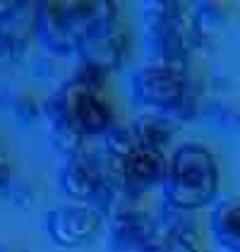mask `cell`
Masks as SVG:
<instances>
[{"instance_id":"obj_1","label":"cell","mask_w":240,"mask_h":252,"mask_svg":"<svg viewBox=\"0 0 240 252\" xmlns=\"http://www.w3.org/2000/svg\"><path fill=\"white\" fill-rule=\"evenodd\" d=\"M116 17L118 5L108 0H43L36 2V36L51 53L72 56L89 34L116 24Z\"/></svg>"},{"instance_id":"obj_2","label":"cell","mask_w":240,"mask_h":252,"mask_svg":"<svg viewBox=\"0 0 240 252\" xmlns=\"http://www.w3.org/2000/svg\"><path fill=\"white\" fill-rule=\"evenodd\" d=\"M219 190V166L214 154L202 144H180L168 161V173L163 180L166 204L192 212L207 207Z\"/></svg>"},{"instance_id":"obj_3","label":"cell","mask_w":240,"mask_h":252,"mask_svg":"<svg viewBox=\"0 0 240 252\" xmlns=\"http://www.w3.org/2000/svg\"><path fill=\"white\" fill-rule=\"evenodd\" d=\"M147 48L156 63L182 65L195 48L204 43L192 5L185 2H149L144 7Z\"/></svg>"},{"instance_id":"obj_4","label":"cell","mask_w":240,"mask_h":252,"mask_svg":"<svg viewBox=\"0 0 240 252\" xmlns=\"http://www.w3.org/2000/svg\"><path fill=\"white\" fill-rule=\"evenodd\" d=\"M103 75L91 72L87 67H80L75 77H70L56 94V103L60 106L62 116L70 120V125L80 135H106L116 123H113V108L101 94Z\"/></svg>"},{"instance_id":"obj_5","label":"cell","mask_w":240,"mask_h":252,"mask_svg":"<svg viewBox=\"0 0 240 252\" xmlns=\"http://www.w3.org/2000/svg\"><path fill=\"white\" fill-rule=\"evenodd\" d=\"M132 92L135 98L154 108L156 113L178 118H190L195 111V94L190 87L187 67L182 65H168L151 60L132 77Z\"/></svg>"},{"instance_id":"obj_6","label":"cell","mask_w":240,"mask_h":252,"mask_svg":"<svg viewBox=\"0 0 240 252\" xmlns=\"http://www.w3.org/2000/svg\"><path fill=\"white\" fill-rule=\"evenodd\" d=\"M103 219L89 204H65L46 214V233L60 248H80L101 231Z\"/></svg>"},{"instance_id":"obj_7","label":"cell","mask_w":240,"mask_h":252,"mask_svg":"<svg viewBox=\"0 0 240 252\" xmlns=\"http://www.w3.org/2000/svg\"><path fill=\"white\" fill-rule=\"evenodd\" d=\"M113 178L120 185V190L127 197H137L140 192L154 188V185H163L166 173H168V161L163 152L156 149H147V147H137L135 152L113 161Z\"/></svg>"},{"instance_id":"obj_8","label":"cell","mask_w":240,"mask_h":252,"mask_svg":"<svg viewBox=\"0 0 240 252\" xmlns=\"http://www.w3.org/2000/svg\"><path fill=\"white\" fill-rule=\"evenodd\" d=\"M127 53V36L120 32L116 24L111 27H103L99 32L89 34L87 39L82 41L77 56L82 60V67L91 70V72H99V75H108V72H116L122 58Z\"/></svg>"},{"instance_id":"obj_9","label":"cell","mask_w":240,"mask_h":252,"mask_svg":"<svg viewBox=\"0 0 240 252\" xmlns=\"http://www.w3.org/2000/svg\"><path fill=\"white\" fill-rule=\"evenodd\" d=\"M31 34H36V2H5L0 12V39L22 53Z\"/></svg>"},{"instance_id":"obj_10","label":"cell","mask_w":240,"mask_h":252,"mask_svg":"<svg viewBox=\"0 0 240 252\" xmlns=\"http://www.w3.org/2000/svg\"><path fill=\"white\" fill-rule=\"evenodd\" d=\"M211 233L221 248L231 252H240V199L231 197L216 204L211 212Z\"/></svg>"},{"instance_id":"obj_11","label":"cell","mask_w":240,"mask_h":252,"mask_svg":"<svg viewBox=\"0 0 240 252\" xmlns=\"http://www.w3.org/2000/svg\"><path fill=\"white\" fill-rule=\"evenodd\" d=\"M132 127H135V135L140 139V147L163 152L166 144L173 137L176 123L171 116H163V113H144L132 123Z\"/></svg>"},{"instance_id":"obj_12","label":"cell","mask_w":240,"mask_h":252,"mask_svg":"<svg viewBox=\"0 0 240 252\" xmlns=\"http://www.w3.org/2000/svg\"><path fill=\"white\" fill-rule=\"evenodd\" d=\"M103 144H106V152L111 156V161H120L140 147V139L135 135L132 125H113L103 135Z\"/></svg>"},{"instance_id":"obj_13","label":"cell","mask_w":240,"mask_h":252,"mask_svg":"<svg viewBox=\"0 0 240 252\" xmlns=\"http://www.w3.org/2000/svg\"><path fill=\"white\" fill-rule=\"evenodd\" d=\"M154 252H200V250H197V243L195 240L180 238V235H173V233H166L161 228V238H159V243H156V248H154Z\"/></svg>"},{"instance_id":"obj_14","label":"cell","mask_w":240,"mask_h":252,"mask_svg":"<svg viewBox=\"0 0 240 252\" xmlns=\"http://www.w3.org/2000/svg\"><path fill=\"white\" fill-rule=\"evenodd\" d=\"M12 111H15V113H17V118H20V120H24V123H29V120H34V118L39 116V106H36V103H34L29 96H17V98H15Z\"/></svg>"},{"instance_id":"obj_15","label":"cell","mask_w":240,"mask_h":252,"mask_svg":"<svg viewBox=\"0 0 240 252\" xmlns=\"http://www.w3.org/2000/svg\"><path fill=\"white\" fill-rule=\"evenodd\" d=\"M0 252H15V250H10V248H5V245H0Z\"/></svg>"}]
</instances>
